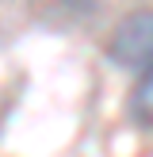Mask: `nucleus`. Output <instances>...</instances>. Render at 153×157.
Returning <instances> with one entry per match:
<instances>
[{"mask_svg": "<svg viewBox=\"0 0 153 157\" xmlns=\"http://www.w3.org/2000/svg\"><path fill=\"white\" fill-rule=\"evenodd\" d=\"M107 58L134 73H153V12H130L115 23L107 38Z\"/></svg>", "mask_w": 153, "mask_h": 157, "instance_id": "1", "label": "nucleus"}, {"mask_svg": "<svg viewBox=\"0 0 153 157\" xmlns=\"http://www.w3.org/2000/svg\"><path fill=\"white\" fill-rule=\"evenodd\" d=\"M126 111L138 127H153V73H142L126 96Z\"/></svg>", "mask_w": 153, "mask_h": 157, "instance_id": "2", "label": "nucleus"}]
</instances>
